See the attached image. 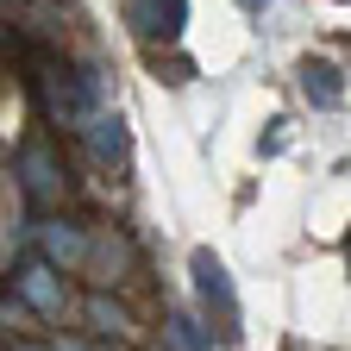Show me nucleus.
Listing matches in <instances>:
<instances>
[{"label":"nucleus","instance_id":"obj_3","mask_svg":"<svg viewBox=\"0 0 351 351\" xmlns=\"http://www.w3.org/2000/svg\"><path fill=\"white\" fill-rule=\"evenodd\" d=\"M19 169H25V195H32L38 207H51V201H57V189H63V182H57L51 151H44V145H32V151L19 157Z\"/></svg>","mask_w":351,"mask_h":351},{"label":"nucleus","instance_id":"obj_4","mask_svg":"<svg viewBox=\"0 0 351 351\" xmlns=\"http://www.w3.org/2000/svg\"><path fill=\"white\" fill-rule=\"evenodd\" d=\"M301 95L314 101V107H339V101H345V82H339V69H332V63L307 57V63H301Z\"/></svg>","mask_w":351,"mask_h":351},{"label":"nucleus","instance_id":"obj_2","mask_svg":"<svg viewBox=\"0 0 351 351\" xmlns=\"http://www.w3.org/2000/svg\"><path fill=\"white\" fill-rule=\"evenodd\" d=\"M125 19H132V32H138L145 44H176L182 38V25H189V0H132L125 7Z\"/></svg>","mask_w":351,"mask_h":351},{"label":"nucleus","instance_id":"obj_5","mask_svg":"<svg viewBox=\"0 0 351 351\" xmlns=\"http://www.w3.org/2000/svg\"><path fill=\"white\" fill-rule=\"evenodd\" d=\"M19 289H25L32 307H44V314H57V307H63V289H57V276H51V263H25Z\"/></svg>","mask_w":351,"mask_h":351},{"label":"nucleus","instance_id":"obj_1","mask_svg":"<svg viewBox=\"0 0 351 351\" xmlns=\"http://www.w3.org/2000/svg\"><path fill=\"white\" fill-rule=\"evenodd\" d=\"M195 295L207 307V320L219 326V339H239V295H232V276H226V263H219L213 251H195Z\"/></svg>","mask_w":351,"mask_h":351},{"label":"nucleus","instance_id":"obj_10","mask_svg":"<svg viewBox=\"0 0 351 351\" xmlns=\"http://www.w3.org/2000/svg\"><path fill=\"white\" fill-rule=\"evenodd\" d=\"M345 257H351V232H345Z\"/></svg>","mask_w":351,"mask_h":351},{"label":"nucleus","instance_id":"obj_8","mask_svg":"<svg viewBox=\"0 0 351 351\" xmlns=\"http://www.w3.org/2000/svg\"><path fill=\"white\" fill-rule=\"evenodd\" d=\"M169 339H176V351H207V339L195 332V320H189V314H176V320H169Z\"/></svg>","mask_w":351,"mask_h":351},{"label":"nucleus","instance_id":"obj_9","mask_svg":"<svg viewBox=\"0 0 351 351\" xmlns=\"http://www.w3.org/2000/svg\"><path fill=\"white\" fill-rule=\"evenodd\" d=\"M88 314H95V326H101V332H125L119 307H107V301H88Z\"/></svg>","mask_w":351,"mask_h":351},{"label":"nucleus","instance_id":"obj_7","mask_svg":"<svg viewBox=\"0 0 351 351\" xmlns=\"http://www.w3.org/2000/svg\"><path fill=\"white\" fill-rule=\"evenodd\" d=\"M44 251L63 257V263H75L82 257V232L69 226V219H44Z\"/></svg>","mask_w":351,"mask_h":351},{"label":"nucleus","instance_id":"obj_6","mask_svg":"<svg viewBox=\"0 0 351 351\" xmlns=\"http://www.w3.org/2000/svg\"><path fill=\"white\" fill-rule=\"evenodd\" d=\"M88 145H95L101 163H119V157H125V125H119L113 113H101L95 125H88Z\"/></svg>","mask_w":351,"mask_h":351},{"label":"nucleus","instance_id":"obj_12","mask_svg":"<svg viewBox=\"0 0 351 351\" xmlns=\"http://www.w3.org/2000/svg\"><path fill=\"white\" fill-rule=\"evenodd\" d=\"M19 351H32V345H19Z\"/></svg>","mask_w":351,"mask_h":351},{"label":"nucleus","instance_id":"obj_11","mask_svg":"<svg viewBox=\"0 0 351 351\" xmlns=\"http://www.w3.org/2000/svg\"><path fill=\"white\" fill-rule=\"evenodd\" d=\"M245 7H263V0H245Z\"/></svg>","mask_w":351,"mask_h":351}]
</instances>
